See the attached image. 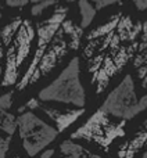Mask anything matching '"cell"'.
Segmentation results:
<instances>
[{
  "label": "cell",
  "instance_id": "1",
  "mask_svg": "<svg viewBox=\"0 0 147 158\" xmlns=\"http://www.w3.org/2000/svg\"><path fill=\"white\" fill-rule=\"evenodd\" d=\"M140 29V19L126 13H114L85 36L82 60L96 94L103 93L132 63Z\"/></svg>",
  "mask_w": 147,
  "mask_h": 158
},
{
  "label": "cell",
  "instance_id": "2",
  "mask_svg": "<svg viewBox=\"0 0 147 158\" xmlns=\"http://www.w3.org/2000/svg\"><path fill=\"white\" fill-rule=\"evenodd\" d=\"M82 32L81 25L68 18L67 7H57L46 19L38 22L35 54L17 89L24 90L47 77L67 56L79 47Z\"/></svg>",
  "mask_w": 147,
  "mask_h": 158
},
{
  "label": "cell",
  "instance_id": "3",
  "mask_svg": "<svg viewBox=\"0 0 147 158\" xmlns=\"http://www.w3.org/2000/svg\"><path fill=\"white\" fill-rule=\"evenodd\" d=\"M33 39L35 29L32 22L21 17L11 19L0 29V40L4 52V69L2 78V85L4 87L17 82L19 69L32 50Z\"/></svg>",
  "mask_w": 147,
  "mask_h": 158
},
{
  "label": "cell",
  "instance_id": "4",
  "mask_svg": "<svg viewBox=\"0 0 147 158\" xmlns=\"http://www.w3.org/2000/svg\"><path fill=\"white\" fill-rule=\"evenodd\" d=\"M38 100L42 103H60L83 108L86 104V94L81 81V65L78 57H74L58 77L39 92Z\"/></svg>",
  "mask_w": 147,
  "mask_h": 158
},
{
  "label": "cell",
  "instance_id": "5",
  "mask_svg": "<svg viewBox=\"0 0 147 158\" xmlns=\"http://www.w3.org/2000/svg\"><path fill=\"white\" fill-rule=\"evenodd\" d=\"M17 129L22 139V147L29 157H36L44 151L58 136L57 129L28 110L21 111L17 118Z\"/></svg>",
  "mask_w": 147,
  "mask_h": 158
},
{
  "label": "cell",
  "instance_id": "6",
  "mask_svg": "<svg viewBox=\"0 0 147 158\" xmlns=\"http://www.w3.org/2000/svg\"><path fill=\"white\" fill-rule=\"evenodd\" d=\"M125 121L115 122L112 117L99 108L83 125L71 135V139H85L107 150L115 139L125 135Z\"/></svg>",
  "mask_w": 147,
  "mask_h": 158
},
{
  "label": "cell",
  "instance_id": "7",
  "mask_svg": "<svg viewBox=\"0 0 147 158\" xmlns=\"http://www.w3.org/2000/svg\"><path fill=\"white\" fill-rule=\"evenodd\" d=\"M112 118L121 121L133 119L136 115L142 112L137 98L135 79L131 74L125 75L124 79L108 93L106 100L100 107Z\"/></svg>",
  "mask_w": 147,
  "mask_h": 158
},
{
  "label": "cell",
  "instance_id": "8",
  "mask_svg": "<svg viewBox=\"0 0 147 158\" xmlns=\"http://www.w3.org/2000/svg\"><path fill=\"white\" fill-rule=\"evenodd\" d=\"M33 111V110H40L44 115H47V118L54 122L56 129L57 132L65 131L68 126H71L79 117L85 112V108H75V110H60V108H53V107H47L44 106L42 101H39L38 98H31L27 104H25L22 108H19V112L21 111Z\"/></svg>",
  "mask_w": 147,
  "mask_h": 158
},
{
  "label": "cell",
  "instance_id": "9",
  "mask_svg": "<svg viewBox=\"0 0 147 158\" xmlns=\"http://www.w3.org/2000/svg\"><path fill=\"white\" fill-rule=\"evenodd\" d=\"M133 71L143 89L147 87V18L142 21V29L137 39V47L132 60Z\"/></svg>",
  "mask_w": 147,
  "mask_h": 158
},
{
  "label": "cell",
  "instance_id": "10",
  "mask_svg": "<svg viewBox=\"0 0 147 158\" xmlns=\"http://www.w3.org/2000/svg\"><path fill=\"white\" fill-rule=\"evenodd\" d=\"M11 104H13V94L6 93L0 96V131L6 135L13 136L17 131V118L10 112Z\"/></svg>",
  "mask_w": 147,
  "mask_h": 158
},
{
  "label": "cell",
  "instance_id": "11",
  "mask_svg": "<svg viewBox=\"0 0 147 158\" xmlns=\"http://www.w3.org/2000/svg\"><path fill=\"white\" fill-rule=\"evenodd\" d=\"M79 7V14H81V28L85 29L87 25L92 24V21L94 19L97 10L94 8V6L89 2V0H79L78 2Z\"/></svg>",
  "mask_w": 147,
  "mask_h": 158
},
{
  "label": "cell",
  "instance_id": "12",
  "mask_svg": "<svg viewBox=\"0 0 147 158\" xmlns=\"http://www.w3.org/2000/svg\"><path fill=\"white\" fill-rule=\"evenodd\" d=\"M60 151L64 157H74V158H82L85 153V148L81 144H76L72 140H64L60 146Z\"/></svg>",
  "mask_w": 147,
  "mask_h": 158
},
{
  "label": "cell",
  "instance_id": "13",
  "mask_svg": "<svg viewBox=\"0 0 147 158\" xmlns=\"http://www.w3.org/2000/svg\"><path fill=\"white\" fill-rule=\"evenodd\" d=\"M57 3V0H42V2L36 3V4H32V8H31V14L35 17L43 14L46 10H49L52 6H54Z\"/></svg>",
  "mask_w": 147,
  "mask_h": 158
},
{
  "label": "cell",
  "instance_id": "14",
  "mask_svg": "<svg viewBox=\"0 0 147 158\" xmlns=\"http://www.w3.org/2000/svg\"><path fill=\"white\" fill-rule=\"evenodd\" d=\"M93 6H94L96 10H103V8L108 7L112 4H118V3H122L125 0H89Z\"/></svg>",
  "mask_w": 147,
  "mask_h": 158
},
{
  "label": "cell",
  "instance_id": "15",
  "mask_svg": "<svg viewBox=\"0 0 147 158\" xmlns=\"http://www.w3.org/2000/svg\"><path fill=\"white\" fill-rule=\"evenodd\" d=\"M4 2L8 7H25V6L29 4V3L36 4V3L42 2V0H4Z\"/></svg>",
  "mask_w": 147,
  "mask_h": 158
},
{
  "label": "cell",
  "instance_id": "16",
  "mask_svg": "<svg viewBox=\"0 0 147 158\" xmlns=\"http://www.w3.org/2000/svg\"><path fill=\"white\" fill-rule=\"evenodd\" d=\"M133 6L137 11H146L147 10V0H132Z\"/></svg>",
  "mask_w": 147,
  "mask_h": 158
},
{
  "label": "cell",
  "instance_id": "17",
  "mask_svg": "<svg viewBox=\"0 0 147 158\" xmlns=\"http://www.w3.org/2000/svg\"><path fill=\"white\" fill-rule=\"evenodd\" d=\"M4 52H3V44H2V40H0V82H2V78H3V69H4Z\"/></svg>",
  "mask_w": 147,
  "mask_h": 158
},
{
  "label": "cell",
  "instance_id": "18",
  "mask_svg": "<svg viewBox=\"0 0 147 158\" xmlns=\"http://www.w3.org/2000/svg\"><path fill=\"white\" fill-rule=\"evenodd\" d=\"M139 106H140V110H142V112L147 110V93L139 98Z\"/></svg>",
  "mask_w": 147,
  "mask_h": 158
},
{
  "label": "cell",
  "instance_id": "19",
  "mask_svg": "<svg viewBox=\"0 0 147 158\" xmlns=\"http://www.w3.org/2000/svg\"><path fill=\"white\" fill-rule=\"evenodd\" d=\"M53 154H54V150H53V148H47V150L42 151L40 156H39L38 158H52Z\"/></svg>",
  "mask_w": 147,
  "mask_h": 158
},
{
  "label": "cell",
  "instance_id": "20",
  "mask_svg": "<svg viewBox=\"0 0 147 158\" xmlns=\"http://www.w3.org/2000/svg\"><path fill=\"white\" fill-rule=\"evenodd\" d=\"M82 158H104L101 156H99V154H93V153H89V151H85Z\"/></svg>",
  "mask_w": 147,
  "mask_h": 158
},
{
  "label": "cell",
  "instance_id": "21",
  "mask_svg": "<svg viewBox=\"0 0 147 158\" xmlns=\"http://www.w3.org/2000/svg\"><path fill=\"white\" fill-rule=\"evenodd\" d=\"M142 158H147V150L145 151V154H143V157H142Z\"/></svg>",
  "mask_w": 147,
  "mask_h": 158
},
{
  "label": "cell",
  "instance_id": "22",
  "mask_svg": "<svg viewBox=\"0 0 147 158\" xmlns=\"http://www.w3.org/2000/svg\"><path fill=\"white\" fill-rule=\"evenodd\" d=\"M63 158H74V157H63Z\"/></svg>",
  "mask_w": 147,
  "mask_h": 158
},
{
  "label": "cell",
  "instance_id": "23",
  "mask_svg": "<svg viewBox=\"0 0 147 158\" xmlns=\"http://www.w3.org/2000/svg\"><path fill=\"white\" fill-rule=\"evenodd\" d=\"M0 17H2V13H0Z\"/></svg>",
  "mask_w": 147,
  "mask_h": 158
}]
</instances>
